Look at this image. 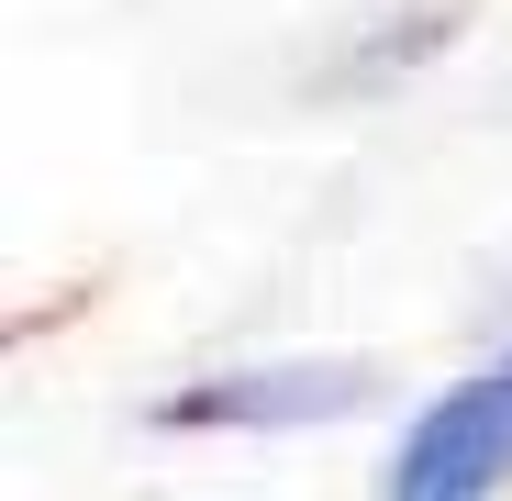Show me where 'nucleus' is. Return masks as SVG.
I'll use <instances>...</instances> for the list:
<instances>
[{"label": "nucleus", "mask_w": 512, "mask_h": 501, "mask_svg": "<svg viewBox=\"0 0 512 501\" xmlns=\"http://www.w3.org/2000/svg\"><path fill=\"white\" fill-rule=\"evenodd\" d=\"M512 490V334L412 401L401 446L379 457V501H501Z\"/></svg>", "instance_id": "obj_1"}, {"label": "nucleus", "mask_w": 512, "mask_h": 501, "mask_svg": "<svg viewBox=\"0 0 512 501\" xmlns=\"http://www.w3.org/2000/svg\"><path fill=\"white\" fill-rule=\"evenodd\" d=\"M379 401L368 357H256V368H201L179 390L145 401L156 435H323V424H357Z\"/></svg>", "instance_id": "obj_2"}, {"label": "nucleus", "mask_w": 512, "mask_h": 501, "mask_svg": "<svg viewBox=\"0 0 512 501\" xmlns=\"http://www.w3.org/2000/svg\"><path fill=\"white\" fill-rule=\"evenodd\" d=\"M446 34H457V12H412V34H379L368 56H346V67H334V90H346V101H368V90H390L401 67H423Z\"/></svg>", "instance_id": "obj_3"}, {"label": "nucleus", "mask_w": 512, "mask_h": 501, "mask_svg": "<svg viewBox=\"0 0 512 501\" xmlns=\"http://www.w3.org/2000/svg\"><path fill=\"white\" fill-rule=\"evenodd\" d=\"M479 290H490V312L512 323V257H490V279H479Z\"/></svg>", "instance_id": "obj_4"}]
</instances>
